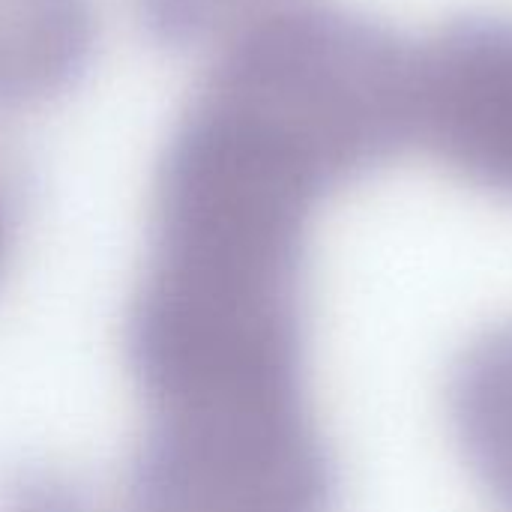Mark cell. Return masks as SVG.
Returning <instances> with one entry per match:
<instances>
[{
    "instance_id": "obj_1",
    "label": "cell",
    "mask_w": 512,
    "mask_h": 512,
    "mask_svg": "<svg viewBox=\"0 0 512 512\" xmlns=\"http://www.w3.org/2000/svg\"><path fill=\"white\" fill-rule=\"evenodd\" d=\"M321 186L192 111L156 177L123 354L141 432L102 512H330L309 396L306 261Z\"/></svg>"
},
{
    "instance_id": "obj_2",
    "label": "cell",
    "mask_w": 512,
    "mask_h": 512,
    "mask_svg": "<svg viewBox=\"0 0 512 512\" xmlns=\"http://www.w3.org/2000/svg\"><path fill=\"white\" fill-rule=\"evenodd\" d=\"M417 63L420 42L363 12L288 0L237 30L201 99L333 192L417 147Z\"/></svg>"
},
{
    "instance_id": "obj_3",
    "label": "cell",
    "mask_w": 512,
    "mask_h": 512,
    "mask_svg": "<svg viewBox=\"0 0 512 512\" xmlns=\"http://www.w3.org/2000/svg\"><path fill=\"white\" fill-rule=\"evenodd\" d=\"M417 147L512 201V18L465 15L420 42Z\"/></svg>"
},
{
    "instance_id": "obj_4",
    "label": "cell",
    "mask_w": 512,
    "mask_h": 512,
    "mask_svg": "<svg viewBox=\"0 0 512 512\" xmlns=\"http://www.w3.org/2000/svg\"><path fill=\"white\" fill-rule=\"evenodd\" d=\"M447 408L477 489L495 512H512V318L483 330L462 351Z\"/></svg>"
},
{
    "instance_id": "obj_5",
    "label": "cell",
    "mask_w": 512,
    "mask_h": 512,
    "mask_svg": "<svg viewBox=\"0 0 512 512\" xmlns=\"http://www.w3.org/2000/svg\"><path fill=\"white\" fill-rule=\"evenodd\" d=\"M84 45V0H0V96L54 87Z\"/></svg>"
},
{
    "instance_id": "obj_6",
    "label": "cell",
    "mask_w": 512,
    "mask_h": 512,
    "mask_svg": "<svg viewBox=\"0 0 512 512\" xmlns=\"http://www.w3.org/2000/svg\"><path fill=\"white\" fill-rule=\"evenodd\" d=\"M150 3H153L156 21L168 33H177V30H198L201 24L213 27L228 18H237L240 27H246L258 15H264L288 0H150Z\"/></svg>"
},
{
    "instance_id": "obj_7",
    "label": "cell",
    "mask_w": 512,
    "mask_h": 512,
    "mask_svg": "<svg viewBox=\"0 0 512 512\" xmlns=\"http://www.w3.org/2000/svg\"><path fill=\"white\" fill-rule=\"evenodd\" d=\"M12 231H15L12 207H9L6 195L0 192V276L6 273V264H9V252H12Z\"/></svg>"
}]
</instances>
